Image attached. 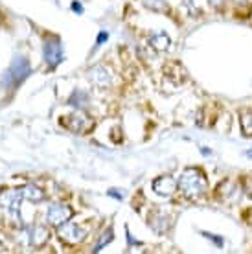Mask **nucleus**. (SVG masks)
<instances>
[{
    "instance_id": "f257e3e1",
    "label": "nucleus",
    "mask_w": 252,
    "mask_h": 254,
    "mask_svg": "<svg viewBox=\"0 0 252 254\" xmlns=\"http://www.w3.org/2000/svg\"><path fill=\"white\" fill-rule=\"evenodd\" d=\"M179 183V190L183 191V195L186 199H199L208 191V179L204 177V173L197 168H188L184 170Z\"/></svg>"
},
{
    "instance_id": "f03ea898",
    "label": "nucleus",
    "mask_w": 252,
    "mask_h": 254,
    "mask_svg": "<svg viewBox=\"0 0 252 254\" xmlns=\"http://www.w3.org/2000/svg\"><path fill=\"white\" fill-rule=\"evenodd\" d=\"M30 72H32V68H30L28 59L19 56V58L13 59L11 66L7 68L6 76H4L2 81L6 85V89H13V87H17V85H20V83L24 81L26 77L30 76Z\"/></svg>"
},
{
    "instance_id": "7ed1b4c3",
    "label": "nucleus",
    "mask_w": 252,
    "mask_h": 254,
    "mask_svg": "<svg viewBox=\"0 0 252 254\" xmlns=\"http://www.w3.org/2000/svg\"><path fill=\"white\" fill-rule=\"evenodd\" d=\"M57 236H59V240H63L68 245H77L87 238V229L77 223L66 221L61 227H57Z\"/></svg>"
},
{
    "instance_id": "20e7f679",
    "label": "nucleus",
    "mask_w": 252,
    "mask_h": 254,
    "mask_svg": "<svg viewBox=\"0 0 252 254\" xmlns=\"http://www.w3.org/2000/svg\"><path fill=\"white\" fill-rule=\"evenodd\" d=\"M72 216H74V210L64 203L50 204L48 210H46V221L50 223V225H54V227H61L63 223L70 221Z\"/></svg>"
},
{
    "instance_id": "39448f33",
    "label": "nucleus",
    "mask_w": 252,
    "mask_h": 254,
    "mask_svg": "<svg viewBox=\"0 0 252 254\" xmlns=\"http://www.w3.org/2000/svg\"><path fill=\"white\" fill-rule=\"evenodd\" d=\"M61 124H63L68 131H72V133H87V131H90L92 126H94L92 118L87 115H83V113H76V115L66 116V118L61 120Z\"/></svg>"
},
{
    "instance_id": "423d86ee",
    "label": "nucleus",
    "mask_w": 252,
    "mask_h": 254,
    "mask_svg": "<svg viewBox=\"0 0 252 254\" xmlns=\"http://www.w3.org/2000/svg\"><path fill=\"white\" fill-rule=\"evenodd\" d=\"M44 63L48 64V68H56L57 64L63 61V50H61V43L56 37H50L44 41Z\"/></svg>"
},
{
    "instance_id": "0eeeda50",
    "label": "nucleus",
    "mask_w": 252,
    "mask_h": 254,
    "mask_svg": "<svg viewBox=\"0 0 252 254\" xmlns=\"http://www.w3.org/2000/svg\"><path fill=\"white\" fill-rule=\"evenodd\" d=\"M88 79L94 83L96 87H111L114 81L113 72L103 64H96L88 70Z\"/></svg>"
},
{
    "instance_id": "6e6552de",
    "label": "nucleus",
    "mask_w": 252,
    "mask_h": 254,
    "mask_svg": "<svg viewBox=\"0 0 252 254\" xmlns=\"http://www.w3.org/2000/svg\"><path fill=\"white\" fill-rule=\"evenodd\" d=\"M24 197H22V191L20 190H6L0 193V203L6 210H9L11 214L15 212H19L20 208V201H22Z\"/></svg>"
},
{
    "instance_id": "1a4fd4ad",
    "label": "nucleus",
    "mask_w": 252,
    "mask_h": 254,
    "mask_svg": "<svg viewBox=\"0 0 252 254\" xmlns=\"http://www.w3.org/2000/svg\"><path fill=\"white\" fill-rule=\"evenodd\" d=\"M177 186H179V183L173 177H170V175H164V177H158L153 181V190H155V193H158V195L162 197H170L177 190Z\"/></svg>"
},
{
    "instance_id": "9d476101",
    "label": "nucleus",
    "mask_w": 252,
    "mask_h": 254,
    "mask_svg": "<svg viewBox=\"0 0 252 254\" xmlns=\"http://www.w3.org/2000/svg\"><path fill=\"white\" fill-rule=\"evenodd\" d=\"M147 223H149V227H151L155 232H158V234H164L166 230L170 229V219L162 214V212H153L151 216L147 217Z\"/></svg>"
},
{
    "instance_id": "9b49d317",
    "label": "nucleus",
    "mask_w": 252,
    "mask_h": 254,
    "mask_svg": "<svg viewBox=\"0 0 252 254\" xmlns=\"http://www.w3.org/2000/svg\"><path fill=\"white\" fill-rule=\"evenodd\" d=\"M48 229L43 227V225H33L32 229H30V243H32L33 247H43L44 243L48 242Z\"/></svg>"
},
{
    "instance_id": "f8f14e48",
    "label": "nucleus",
    "mask_w": 252,
    "mask_h": 254,
    "mask_svg": "<svg viewBox=\"0 0 252 254\" xmlns=\"http://www.w3.org/2000/svg\"><path fill=\"white\" fill-rule=\"evenodd\" d=\"M149 45L157 52H166L171 46V41L164 32H155L149 35Z\"/></svg>"
},
{
    "instance_id": "ddd939ff",
    "label": "nucleus",
    "mask_w": 252,
    "mask_h": 254,
    "mask_svg": "<svg viewBox=\"0 0 252 254\" xmlns=\"http://www.w3.org/2000/svg\"><path fill=\"white\" fill-rule=\"evenodd\" d=\"M20 191H22V197L26 201H32V203H41L44 199L43 190L35 185H26L24 188H20Z\"/></svg>"
},
{
    "instance_id": "4468645a",
    "label": "nucleus",
    "mask_w": 252,
    "mask_h": 254,
    "mask_svg": "<svg viewBox=\"0 0 252 254\" xmlns=\"http://www.w3.org/2000/svg\"><path fill=\"white\" fill-rule=\"evenodd\" d=\"M142 4L147 9H151V11H157V13L168 11V4H166L164 0H142Z\"/></svg>"
},
{
    "instance_id": "2eb2a0df",
    "label": "nucleus",
    "mask_w": 252,
    "mask_h": 254,
    "mask_svg": "<svg viewBox=\"0 0 252 254\" xmlns=\"http://www.w3.org/2000/svg\"><path fill=\"white\" fill-rule=\"evenodd\" d=\"M241 122V129H243V134L245 136H251L252 134V113H243L240 118Z\"/></svg>"
},
{
    "instance_id": "dca6fc26",
    "label": "nucleus",
    "mask_w": 252,
    "mask_h": 254,
    "mask_svg": "<svg viewBox=\"0 0 252 254\" xmlns=\"http://www.w3.org/2000/svg\"><path fill=\"white\" fill-rule=\"evenodd\" d=\"M111 240H113V229H107V232H103V236L100 238V242H98V245H96L94 253H100L101 249H103V245H107Z\"/></svg>"
},
{
    "instance_id": "f3484780",
    "label": "nucleus",
    "mask_w": 252,
    "mask_h": 254,
    "mask_svg": "<svg viewBox=\"0 0 252 254\" xmlns=\"http://www.w3.org/2000/svg\"><path fill=\"white\" fill-rule=\"evenodd\" d=\"M107 39H109V33L107 32H100V35H98V43H96V45H98V46L103 45Z\"/></svg>"
},
{
    "instance_id": "a211bd4d",
    "label": "nucleus",
    "mask_w": 252,
    "mask_h": 254,
    "mask_svg": "<svg viewBox=\"0 0 252 254\" xmlns=\"http://www.w3.org/2000/svg\"><path fill=\"white\" fill-rule=\"evenodd\" d=\"M72 9L77 13V15H81L83 13V6H81V2H72Z\"/></svg>"
},
{
    "instance_id": "6ab92c4d",
    "label": "nucleus",
    "mask_w": 252,
    "mask_h": 254,
    "mask_svg": "<svg viewBox=\"0 0 252 254\" xmlns=\"http://www.w3.org/2000/svg\"><path fill=\"white\" fill-rule=\"evenodd\" d=\"M204 236H206V238H210L212 242H215L217 245H223V240H221V238H215V236H212V234H204Z\"/></svg>"
},
{
    "instance_id": "aec40b11",
    "label": "nucleus",
    "mask_w": 252,
    "mask_h": 254,
    "mask_svg": "<svg viewBox=\"0 0 252 254\" xmlns=\"http://www.w3.org/2000/svg\"><path fill=\"white\" fill-rule=\"evenodd\" d=\"M109 195L116 197V199H122V193H118V191H114V190H111V191H109Z\"/></svg>"
},
{
    "instance_id": "412c9836",
    "label": "nucleus",
    "mask_w": 252,
    "mask_h": 254,
    "mask_svg": "<svg viewBox=\"0 0 252 254\" xmlns=\"http://www.w3.org/2000/svg\"><path fill=\"white\" fill-rule=\"evenodd\" d=\"M210 2H212V4H214L215 7H219L221 4H223V0H210Z\"/></svg>"
},
{
    "instance_id": "4be33fe9",
    "label": "nucleus",
    "mask_w": 252,
    "mask_h": 254,
    "mask_svg": "<svg viewBox=\"0 0 252 254\" xmlns=\"http://www.w3.org/2000/svg\"><path fill=\"white\" fill-rule=\"evenodd\" d=\"M240 2H245V0H240Z\"/></svg>"
}]
</instances>
